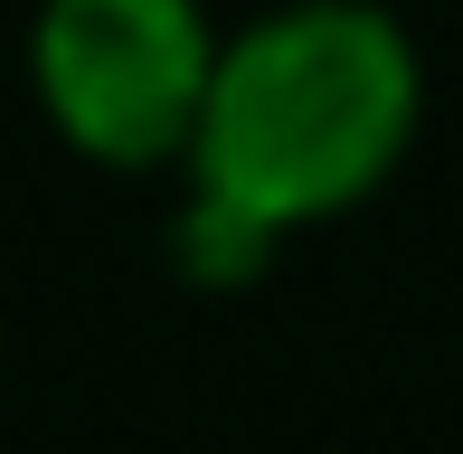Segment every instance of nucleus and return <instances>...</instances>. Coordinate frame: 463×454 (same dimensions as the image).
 I'll return each mask as SVG.
<instances>
[{
	"mask_svg": "<svg viewBox=\"0 0 463 454\" xmlns=\"http://www.w3.org/2000/svg\"><path fill=\"white\" fill-rule=\"evenodd\" d=\"M29 76L48 123L104 171L189 161L218 76V29L199 0H38Z\"/></svg>",
	"mask_w": 463,
	"mask_h": 454,
	"instance_id": "2",
	"label": "nucleus"
},
{
	"mask_svg": "<svg viewBox=\"0 0 463 454\" xmlns=\"http://www.w3.org/2000/svg\"><path fill=\"white\" fill-rule=\"evenodd\" d=\"M171 256H180L189 284L227 294V284H256L265 265H275V237H265V227H246L237 209H218V199L189 190V209H180V227H171Z\"/></svg>",
	"mask_w": 463,
	"mask_h": 454,
	"instance_id": "3",
	"label": "nucleus"
},
{
	"mask_svg": "<svg viewBox=\"0 0 463 454\" xmlns=\"http://www.w3.org/2000/svg\"><path fill=\"white\" fill-rule=\"evenodd\" d=\"M416 38L378 0H293L246 38H218L189 190L265 237L360 209L416 142Z\"/></svg>",
	"mask_w": 463,
	"mask_h": 454,
	"instance_id": "1",
	"label": "nucleus"
}]
</instances>
